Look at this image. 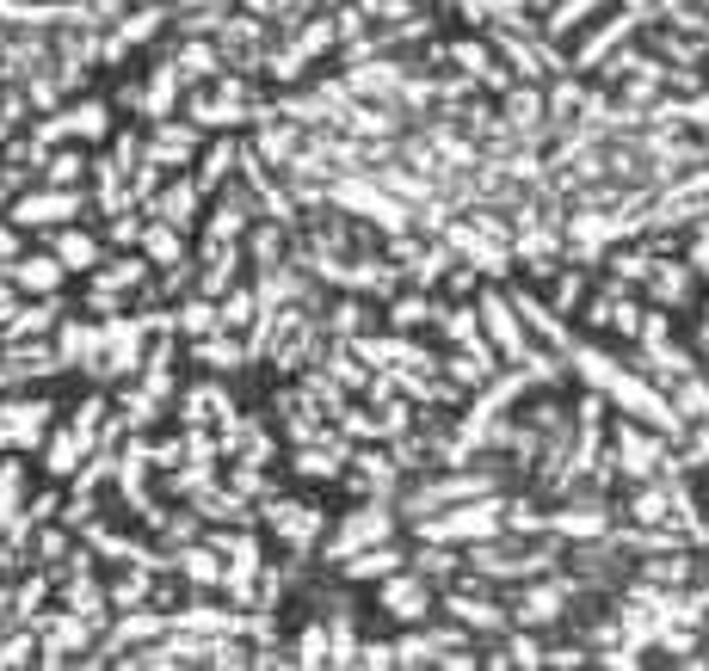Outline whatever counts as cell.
I'll list each match as a JSON object with an SVG mask.
<instances>
[{"label": "cell", "mask_w": 709, "mask_h": 671, "mask_svg": "<svg viewBox=\"0 0 709 671\" xmlns=\"http://www.w3.org/2000/svg\"><path fill=\"white\" fill-rule=\"evenodd\" d=\"M438 327H445V339H450V345L482 339V309H438Z\"/></svg>", "instance_id": "cell-44"}, {"label": "cell", "mask_w": 709, "mask_h": 671, "mask_svg": "<svg viewBox=\"0 0 709 671\" xmlns=\"http://www.w3.org/2000/svg\"><path fill=\"white\" fill-rule=\"evenodd\" d=\"M81 179H87L81 142H74V148H50V155H44V185H81Z\"/></svg>", "instance_id": "cell-37"}, {"label": "cell", "mask_w": 709, "mask_h": 671, "mask_svg": "<svg viewBox=\"0 0 709 671\" xmlns=\"http://www.w3.org/2000/svg\"><path fill=\"white\" fill-rule=\"evenodd\" d=\"M328 327L340 333V339H364V327H370V309H364V302H333Z\"/></svg>", "instance_id": "cell-48"}, {"label": "cell", "mask_w": 709, "mask_h": 671, "mask_svg": "<svg viewBox=\"0 0 709 671\" xmlns=\"http://www.w3.org/2000/svg\"><path fill=\"white\" fill-rule=\"evenodd\" d=\"M673 407H678V419L685 426H709V376H678L673 382Z\"/></svg>", "instance_id": "cell-34"}, {"label": "cell", "mask_w": 709, "mask_h": 671, "mask_svg": "<svg viewBox=\"0 0 709 671\" xmlns=\"http://www.w3.org/2000/svg\"><path fill=\"white\" fill-rule=\"evenodd\" d=\"M179 419L191 426H235V400H228L223 382H198V388H186V400H179Z\"/></svg>", "instance_id": "cell-16"}, {"label": "cell", "mask_w": 709, "mask_h": 671, "mask_svg": "<svg viewBox=\"0 0 709 671\" xmlns=\"http://www.w3.org/2000/svg\"><path fill=\"white\" fill-rule=\"evenodd\" d=\"M56 351L69 370H93L99 363V321H69L62 314V327H56Z\"/></svg>", "instance_id": "cell-24"}, {"label": "cell", "mask_w": 709, "mask_h": 671, "mask_svg": "<svg viewBox=\"0 0 709 671\" xmlns=\"http://www.w3.org/2000/svg\"><path fill=\"white\" fill-rule=\"evenodd\" d=\"M56 517H62V500H56V493H37V500H32V524H56Z\"/></svg>", "instance_id": "cell-56"}, {"label": "cell", "mask_w": 709, "mask_h": 671, "mask_svg": "<svg viewBox=\"0 0 709 671\" xmlns=\"http://www.w3.org/2000/svg\"><path fill=\"white\" fill-rule=\"evenodd\" d=\"M704 500H709V487H704Z\"/></svg>", "instance_id": "cell-59"}, {"label": "cell", "mask_w": 709, "mask_h": 671, "mask_svg": "<svg viewBox=\"0 0 709 671\" xmlns=\"http://www.w3.org/2000/svg\"><path fill=\"white\" fill-rule=\"evenodd\" d=\"M81 209H87V191L81 185H37V191H19L7 204V216L37 235V228H69Z\"/></svg>", "instance_id": "cell-4"}, {"label": "cell", "mask_w": 709, "mask_h": 671, "mask_svg": "<svg viewBox=\"0 0 709 671\" xmlns=\"http://www.w3.org/2000/svg\"><path fill=\"white\" fill-rule=\"evenodd\" d=\"M328 197L340 209H352V216H364V223H377L382 235H407V228H414L407 204H401L395 191H382V179H333Z\"/></svg>", "instance_id": "cell-3"}, {"label": "cell", "mask_w": 709, "mask_h": 671, "mask_svg": "<svg viewBox=\"0 0 709 671\" xmlns=\"http://www.w3.org/2000/svg\"><path fill=\"white\" fill-rule=\"evenodd\" d=\"M69 426L81 431V438H93V444H99V431H111V400H105V395H87L81 407H74Z\"/></svg>", "instance_id": "cell-42"}, {"label": "cell", "mask_w": 709, "mask_h": 671, "mask_svg": "<svg viewBox=\"0 0 709 671\" xmlns=\"http://www.w3.org/2000/svg\"><path fill=\"white\" fill-rule=\"evenodd\" d=\"M685 265H692L697 277H709V223L692 235V253H685Z\"/></svg>", "instance_id": "cell-54"}, {"label": "cell", "mask_w": 709, "mask_h": 671, "mask_svg": "<svg viewBox=\"0 0 709 671\" xmlns=\"http://www.w3.org/2000/svg\"><path fill=\"white\" fill-rule=\"evenodd\" d=\"M25 241H32V228H19L13 216H0V272H7L13 259H25V253H32Z\"/></svg>", "instance_id": "cell-49"}, {"label": "cell", "mask_w": 709, "mask_h": 671, "mask_svg": "<svg viewBox=\"0 0 709 671\" xmlns=\"http://www.w3.org/2000/svg\"><path fill=\"white\" fill-rule=\"evenodd\" d=\"M494 659H500V666H543V659H550V654H543V640H536L531 628H519V635L506 640V647H500V654H494Z\"/></svg>", "instance_id": "cell-46"}, {"label": "cell", "mask_w": 709, "mask_h": 671, "mask_svg": "<svg viewBox=\"0 0 709 671\" xmlns=\"http://www.w3.org/2000/svg\"><path fill=\"white\" fill-rule=\"evenodd\" d=\"M433 579L426 573H414V567H401V573H389V579H377V610L389 622H401V628H414V622H426L433 616Z\"/></svg>", "instance_id": "cell-6"}, {"label": "cell", "mask_w": 709, "mask_h": 671, "mask_svg": "<svg viewBox=\"0 0 709 671\" xmlns=\"http://www.w3.org/2000/svg\"><path fill=\"white\" fill-rule=\"evenodd\" d=\"M260 155H265V160H277V167H291V155H303V136H296L291 123H284V130H272V123H265Z\"/></svg>", "instance_id": "cell-47"}, {"label": "cell", "mask_w": 709, "mask_h": 671, "mask_svg": "<svg viewBox=\"0 0 709 671\" xmlns=\"http://www.w3.org/2000/svg\"><path fill=\"white\" fill-rule=\"evenodd\" d=\"M260 517L272 524V536H277V542H284L291 554H309L315 542H321V530H328V512H321V505H303V500H272V493H265Z\"/></svg>", "instance_id": "cell-7"}, {"label": "cell", "mask_w": 709, "mask_h": 671, "mask_svg": "<svg viewBox=\"0 0 709 671\" xmlns=\"http://www.w3.org/2000/svg\"><path fill=\"white\" fill-rule=\"evenodd\" d=\"M445 56H450V62H457L463 74H475L482 86H512V74H506V69H494V56H487V44H469V37H463V44H450Z\"/></svg>", "instance_id": "cell-33"}, {"label": "cell", "mask_w": 709, "mask_h": 671, "mask_svg": "<svg viewBox=\"0 0 709 671\" xmlns=\"http://www.w3.org/2000/svg\"><path fill=\"white\" fill-rule=\"evenodd\" d=\"M358 666H401V659H395V640H364V647H358Z\"/></svg>", "instance_id": "cell-52"}, {"label": "cell", "mask_w": 709, "mask_h": 671, "mask_svg": "<svg viewBox=\"0 0 709 671\" xmlns=\"http://www.w3.org/2000/svg\"><path fill=\"white\" fill-rule=\"evenodd\" d=\"M179 93H186V69H179V56H174V62H161V69L149 74V86H142V118L161 123L179 105Z\"/></svg>", "instance_id": "cell-23"}, {"label": "cell", "mask_w": 709, "mask_h": 671, "mask_svg": "<svg viewBox=\"0 0 709 671\" xmlns=\"http://www.w3.org/2000/svg\"><path fill=\"white\" fill-rule=\"evenodd\" d=\"M685 579H692V561H685V554H678V549H666V554H654V561H648V586H666V591H678V586H685Z\"/></svg>", "instance_id": "cell-43"}, {"label": "cell", "mask_w": 709, "mask_h": 671, "mask_svg": "<svg viewBox=\"0 0 709 671\" xmlns=\"http://www.w3.org/2000/svg\"><path fill=\"white\" fill-rule=\"evenodd\" d=\"M512 309H519L524 314V327H536V333H543V339H550L555 345V351H574V333H568V321H562V314H555L550 309V302H536V296H512Z\"/></svg>", "instance_id": "cell-32"}, {"label": "cell", "mask_w": 709, "mask_h": 671, "mask_svg": "<svg viewBox=\"0 0 709 671\" xmlns=\"http://www.w3.org/2000/svg\"><path fill=\"white\" fill-rule=\"evenodd\" d=\"M210 191L191 179V172H179V179H167V185L155 191V204L149 209H161V223H174V228H191V216H198V204H204Z\"/></svg>", "instance_id": "cell-20"}, {"label": "cell", "mask_w": 709, "mask_h": 671, "mask_svg": "<svg viewBox=\"0 0 709 671\" xmlns=\"http://www.w3.org/2000/svg\"><path fill=\"white\" fill-rule=\"evenodd\" d=\"M105 598H111V610H142V603L161 598V573L155 567H137V561H123V573L105 586Z\"/></svg>", "instance_id": "cell-22"}, {"label": "cell", "mask_w": 709, "mask_h": 671, "mask_svg": "<svg viewBox=\"0 0 709 671\" xmlns=\"http://www.w3.org/2000/svg\"><path fill=\"white\" fill-rule=\"evenodd\" d=\"M191 358L204 363V370H241V363H253V351H247L228 327H216V333H204V339H191Z\"/></svg>", "instance_id": "cell-26"}, {"label": "cell", "mask_w": 709, "mask_h": 671, "mask_svg": "<svg viewBox=\"0 0 709 671\" xmlns=\"http://www.w3.org/2000/svg\"><path fill=\"white\" fill-rule=\"evenodd\" d=\"M291 659H296V666H333V628H321V622H309V628L296 635Z\"/></svg>", "instance_id": "cell-39"}, {"label": "cell", "mask_w": 709, "mask_h": 671, "mask_svg": "<svg viewBox=\"0 0 709 671\" xmlns=\"http://www.w3.org/2000/svg\"><path fill=\"white\" fill-rule=\"evenodd\" d=\"M277 253H284V235H277V228H260V235H253V259H260V265H277Z\"/></svg>", "instance_id": "cell-53"}, {"label": "cell", "mask_w": 709, "mask_h": 671, "mask_svg": "<svg viewBox=\"0 0 709 671\" xmlns=\"http://www.w3.org/2000/svg\"><path fill=\"white\" fill-rule=\"evenodd\" d=\"M198 148H204V130H198V123H167L161 118L155 136L142 142V160H155L161 172H186Z\"/></svg>", "instance_id": "cell-13"}, {"label": "cell", "mask_w": 709, "mask_h": 671, "mask_svg": "<svg viewBox=\"0 0 709 671\" xmlns=\"http://www.w3.org/2000/svg\"><path fill=\"white\" fill-rule=\"evenodd\" d=\"M50 253L69 265V272H99L105 265V247H99V235H87V228H56L50 235Z\"/></svg>", "instance_id": "cell-25"}, {"label": "cell", "mask_w": 709, "mask_h": 671, "mask_svg": "<svg viewBox=\"0 0 709 671\" xmlns=\"http://www.w3.org/2000/svg\"><path fill=\"white\" fill-rule=\"evenodd\" d=\"M216 314H223V327H228V333H241L247 321H253V314H260V296L247 290V284H235V290H228L223 302H216Z\"/></svg>", "instance_id": "cell-41"}, {"label": "cell", "mask_w": 709, "mask_h": 671, "mask_svg": "<svg viewBox=\"0 0 709 671\" xmlns=\"http://www.w3.org/2000/svg\"><path fill=\"white\" fill-rule=\"evenodd\" d=\"M433 321H438V302H433V296H426V290H420V296H401L395 309H389V327H395V333L433 327Z\"/></svg>", "instance_id": "cell-38"}, {"label": "cell", "mask_w": 709, "mask_h": 671, "mask_svg": "<svg viewBox=\"0 0 709 671\" xmlns=\"http://www.w3.org/2000/svg\"><path fill=\"white\" fill-rule=\"evenodd\" d=\"M395 536V512L382 500H370V505H358V512L340 524V530L328 536V561H352L358 549H370V542H389Z\"/></svg>", "instance_id": "cell-11"}, {"label": "cell", "mask_w": 709, "mask_h": 671, "mask_svg": "<svg viewBox=\"0 0 709 671\" xmlns=\"http://www.w3.org/2000/svg\"><path fill=\"white\" fill-rule=\"evenodd\" d=\"M7 450H13V438H7V426H0V456H7Z\"/></svg>", "instance_id": "cell-57"}, {"label": "cell", "mask_w": 709, "mask_h": 671, "mask_svg": "<svg viewBox=\"0 0 709 671\" xmlns=\"http://www.w3.org/2000/svg\"><path fill=\"white\" fill-rule=\"evenodd\" d=\"M382 191H395L401 204H426L433 197V179L426 172H407V167H382Z\"/></svg>", "instance_id": "cell-40"}, {"label": "cell", "mask_w": 709, "mask_h": 671, "mask_svg": "<svg viewBox=\"0 0 709 671\" xmlns=\"http://www.w3.org/2000/svg\"><path fill=\"white\" fill-rule=\"evenodd\" d=\"M216 549L228 554V561H223V591H228V598H235V603L260 598V573H265V561H260V536H253V530L216 536Z\"/></svg>", "instance_id": "cell-8"}, {"label": "cell", "mask_w": 709, "mask_h": 671, "mask_svg": "<svg viewBox=\"0 0 709 671\" xmlns=\"http://www.w3.org/2000/svg\"><path fill=\"white\" fill-rule=\"evenodd\" d=\"M568 603H574V579H543V573H531L519 591H512V622L519 628H550V622L568 616Z\"/></svg>", "instance_id": "cell-5"}, {"label": "cell", "mask_w": 709, "mask_h": 671, "mask_svg": "<svg viewBox=\"0 0 709 671\" xmlns=\"http://www.w3.org/2000/svg\"><path fill=\"white\" fill-rule=\"evenodd\" d=\"M69 554H74L69 524H37V530H32V567H62Z\"/></svg>", "instance_id": "cell-35"}, {"label": "cell", "mask_w": 709, "mask_h": 671, "mask_svg": "<svg viewBox=\"0 0 709 671\" xmlns=\"http://www.w3.org/2000/svg\"><path fill=\"white\" fill-rule=\"evenodd\" d=\"M179 327H186L191 339H204V333L223 327V314H216V302H210V296H191L186 309H179Z\"/></svg>", "instance_id": "cell-45"}, {"label": "cell", "mask_w": 709, "mask_h": 671, "mask_svg": "<svg viewBox=\"0 0 709 671\" xmlns=\"http://www.w3.org/2000/svg\"><path fill=\"white\" fill-rule=\"evenodd\" d=\"M93 450H99V444H93V438H81L74 426L50 431V438H44V475H50V481H74V475L87 468Z\"/></svg>", "instance_id": "cell-15"}, {"label": "cell", "mask_w": 709, "mask_h": 671, "mask_svg": "<svg viewBox=\"0 0 709 671\" xmlns=\"http://www.w3.org/2000/svg\"><path fill=\"white\" fill-rule=\"evenodd\" d=\"M692 284H697V272L685 265V259H666V265H654V272H648V296H654L660 309L692 302Z\"/></svg>", "instance_id": "cell-27"}, {"label": "cell", "mask_w": 709, "mask_h": 671, "mask_svg": "<svg viewBox=\"0 0 709 671\" xmlns=\"http://www.w3.org/2000/svg\"><path fill=\"white\" fill-rule=\"evenodd\" d=\"M19 666H37V628L7 622V635H0V671H19Z\"/></svg>", "instance_id": "cell-36"}, {"label": "cell", "mask_w": 709, "mask_h": 671, "mask_svg": "<svg viewBox=\"0 0 709 671\" xmlns=\"http://www.w3.org/2000/svg\"><path fill=\"white\" fill-rule=\"evenodd\" d=\"M111 241H118V247L142 241V223H137V216H123V209H118V216H111Z\"/></svg>", "instance_id": "cell-55"}, {"label": "cell", "mask_w": 709, "mask_h": 671, "mask_svg": "<svg viewBox=\"0 0 709 671\" xmlns=\"http://www.w3.org/2000/svg\"><path fill=\"white\" fill-rule=\"evenodd\" d=\"M56 603H69V610L93 616L99 628L111 622V598H105V586L93 579V554H87V549H74L69 561H62V586H56Z\"/></svg>", "instance_id": "cell-9"}, {"label": "cell", "mask_w": 709, "mask_h": 671, "mask_svg": "<svg viewBox=\"0 0 709 671\" xmlns=\"http://www.w3.org/2000/svg\"><path fill=\"white\" fill-rule=\"evenodd\" d=\"M580 302H587V277H580V272H562V277H555V302H550V309H555V314H574Z\"/></svg>", "instance_id": "cell-50"}, {"label": "cell", "mask_w": 709, "mask_h": 671, "mask_svg": "<svg viewBox=\"0 0 709 671\" xmlns=\"http://www.w3.org/2000/svg\"><path fill=\"white\" fill-rule=\"evenodd\" d=\"M142 253H149V265H161V272H186V228H174V223L142 228Z\"/></svg>", "instance_id": "cell-28"}, {"label": "cell", "mask_w": 709, "mask_h": 671, "mask_svg": "<svg viewBox=\"0 0 709 671\" xmlns=\"http://www.w3.org/2000/svg\"><path fill=\"white\" fill-rule=\"evenodd\" d=\"M62 277H69V265L44 247V253H25V259H13L7 265V284H13L19 296H56L62 290Z\"/></svg>", "instance_id": "cell-14"}, {"label": "cell", "mask_w": 709, "mask_h": 671, "mask_svg": "<svg viewBox=\"0 0 709 671\" xmlns=\"http://www.w3.org/2000/svg\"><path fill=\"white\" fill-rule=\"evenodd\" d=\"M328 376L340 382V388H370V363H346V351H340V358H328Z\"/></svg>", "instance_id": "cell-51"}, {"label": "cell", "mask_w": 709, "mask_h": 671, "mask_svg": "<svg viewBox=\"0 0 709 671\" xmlns=\"http://www.w3.org/2000/svg\"><path fill=\"white\" fill-rule=\"evenodd\" d=\"M174 573H179V579H191V586H216V591H223V561H216V549H204V542H179V549H174Z\"/></svg>", "instance_id": "cell-31"}, {"label": "cell", "mask_w": 709, "mask_h": 671, "mask_svg": "<svg viewBox=\"0 0 709 671\" xmlns=\"http://www.w3.org/2000/svg\"><path fill=\"white\" fill-rule=\"evenodd\" d=\"M611 468H617L623 481H654V475H666V468L678 463L673 450L654 438V426H641V419H623L617 431H611Z\"/></svg>", "instance_id": "cell-2"}, {"label": "cell", "mask_w": 709, "mask_h": 671, "mask_svg": "<svg viewBox=\"0 0 709 671\" xmlns=\"http://www.w3.org/2000/svg\"><path fill=\"white\" fill-rule=\"evenodd\" d=\"M7 290H13V284H0V296H7Z\"/></svg>", "instance_id": "cell-58"}, {"label": "cell", "mask_w": 709, "mask_h": 671, "mask_svg": "<svg viewBox=\"0 0 709 671\" xmlns=\"http://www.w3.org/2000/svg\"><path fill=\"white\" fill-rule=\"evenodd\" d=\"M241 228H247V197H241V191H223V197H216V209H210L204 247H228V241H241Z\"/></svg>", "instance_id": "cell-30"}, {"label": "cell", "mask_w": 709, "mask_h": 671, "mask_svg": "<svg viewBox=\"0 0 709 671\" xmlns=\"http://www.w3.org/2000/svg\"><path fill=\"white\" fill-rule=\"evenodd\" d=\"M482 493H494V475L487 468H469V475H445V481H426L407 493V517H433L445 512V505H463V500H482Z\"/></svg>", "instance_id": "cell-10"}, {"label": "cell", "mask_w": 709, "mask_h": 671, "mask_svg": "<svg viewBox=\"0 0 709 671\" xmlns=\"http://www.w3.org/2000/svg\"><path fill=\"white\" fill-rule=\"evenodd\" d=\"M641 302H629V296H592L587 302V327L599 333H617V339H641Z\"/></svg>", "instance_id": "cell-17"}, {"label": "cell", "mask_w": 709, "mask_h": 671, "mask_svg": "<svg viewBox=\"0 0 709 671\" xmlns=\"http://www.w3.org/2000/svg\"><path fill=\"white\" fill-rule=\"evenodd\" d=\"M0 426H7L13 450H44V438L56 431V400H44V395H7V400H0Z\"/></svg>", "instance_id": "cell-12"}, {"label": "cell", "mask_w": 709, "mask_h": 671, "mask_svg": "<svg viewBox=\"0 0 709 671\" xmlns=\"http://www.w3.org/2000/svg\"><path fill=\"white\" fill-rule=\"evenodd\" d=\"M506 530V500L500 493H482V500L445 505V512L420 517V536L426 542H487V536Z\"/></svg>", "instance_id": "cell-1"}, {"label": "cell", "mask_w": 709, "mask_h": 671, "mask_svg": "<svg viewBox=\"0 0 709 671\" xmlns=\"http://www.w3.org/2000/svg\"><path fill=\"white\" fill-rule=\"evenodd\" d=\"M445 376L450 382H469V388H482V382L500 376V351H494L487 339H469V345H457V351L445 358Z\"/></svg>", "instance_id": "cell-18"}, {"label": "cell", "mask_w": 709, "mask_h": 671, "mask_svg": "<svg viewBox=\"0 0 709 671\" xmlns=\"http://www.w3.org/2000/svg\"><path fill=\"white\" fill-rule=\"evenodd\" d=\"M550 530L555 536H580V542H599V536H611V512L605 505H568V512H550Z\"/></svg>", "instance_id": "cell-29"}, {"label": "cell", "mask_w": 709, "mask_h": 671, "mask_svg": "<svg viewBox=\"0 0 709 671\" xmlns=\"http://www.w3.org/2000/svg\"><path fill=\"white\" fill-rule=\"evenodd\" d=\"M407 567V549H395V542H370V549H358L352 561H340V573H346L352 586H370V579H389V573Z\"/></svg>", "instance_id": "cell-21"}, {"label": "cell", "mask_w": 709, "mask_h": 671, "mask_svg": "<svg viewBox=\"0 0 709 671\" xmlns=\"http://www.w3.org/2000/svg\"><path fill=\"white\" fill-rule=\"evenodd\" d=\"M445 616L457 622V628H482V635H500L506 622H512V610H500V603H487V598H469L463 586L445 591Z\"/></svg>", "instance_id": "cell-19"}]
</instances>
